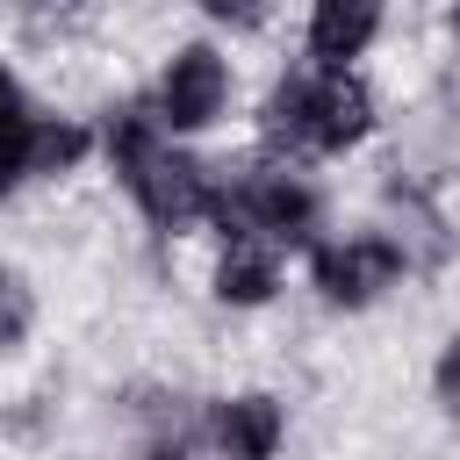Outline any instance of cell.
I'll return each instance as SVG.
<instances>
[{
	"mask_svg": "<svg viewBox=\"0 0 460 460\" xmlns=\"http://www.w3.org/2000/svg\"><path fill=\"white\" fill-rule=\"evenodd\" d=\"M438 395H446V410H460V338H453L446 359H438Z\"/></svg>",
	"mask_w": 460,
	"mask_h": 460,
	"instance_id": "7c38bea8",
	"label": "cell"
},
{
	"mask_svg": "<svg viewBox=\"0 0 460 460\" xmlns=\"http://www.w3.org/2000/svg\"><path fill=\"white\" fill-rule=\"evenodd\" d=\"M309 266H316V288H323L331 302L359 309V302H374V295L410 266V252H402L395 237H345V244H323Z\"/></svg>",
	"mask_w": 460,
	"mask_h": 460,
	"instance_id": "277c9868",
	"label": "cell"
},
{
	"mask_svg": "<svg viewBox=\"0 0 460 460\" xmlns=\"http://www.w3.org/2000/svg\"><path fill=\"white\" fill-rule=\"evenodd\" d=\"M29 101H22V86H14V72L0 65V194L29 172Z\"/></svg>",
	"mask_w": 460,
	"mask_h": 460,
	"instance_id": "9c48e42d",
	"label": "cell"
},
{
	"mask_svg": "<svg viewBox=\"0 0 460 460\" xmlns=\"http://www.w3.org/2000/svg\"><path fill=\"white\" fill-rule=\"evenodd\" d=\"M151 460H187V446L172 438V446H151Z\"/></svg>",
	"mask_w": 460,
	"mask_h": 460,
	"instance_id": "4fadbf2b",
	"label": "cell"
},
{
	"mask_svg": "<svg viewBox=\"0 0 460 460\" xmlns=\"http://www.w3.org/2000/svg\"><path fill=\"white\" fill-rule=\"evenodd\" d=\"M374 29H381V14L367 0H323L309 14V58H316V72H345V58H359Z\"/></svg>",
	"mask_w": 460,
	"mask_h": 460,
	"instance_id": "8992f818",
	"label": "cell"
},
{
	"mask_svg": "<svg viewBox=\"0 0 460 460\" xmlns=\"http://www.w3.org/2000/svg\"><path fill=\"white\" fill-rule=\"evenodd\" d=\"M223 93H230V72L208 43H187L165 79H158V129H201L223 115Z\"/></svg>",
	"mask_w": 460,
	"mask_h": 460,
	"instance_id": "5b68a950",
	"label": "cell"
},
{
	"mask_svg": "<svg viewBox=\"0 0 460 460\" xmlns=\"http://www.w3.org/2000/svg\"><path fill=\"white\" fill-rule=\"evenodd\" d=\"M216 295H223V302H237V309L266 302V295H273V252H266V244L230 237V252H223V266H216Z\"/></svg>",
	"mask_w": 460,
	"mask_h": 460,
	"instance_id": "ba28073f",
	"label": "cell"
},
{
	"mask_svg": "<svg viewBox=\"0 0 460 460\" xmlns=\"http://www.w3.org/2000/svg\"><path fill=\"white\" fill-rule=\"evenodd\" d=\"M108 151H115V172L129 180V194L144 201V216H151L158 230H180V223H194V216H208V208H216L208 172L165 144L158 115L122 108V115L108 122Z\"/></svg>",
	"mask_w": 460,
	"mask_h": 460,
	"instance_id": "6da1fadb",
	"label": "cell"
},
{
	"mask_svg": "<svg viewBox=\"0 0 460 460\" xmlns=\"http://www.w3.org/2000/svg\"><path fill=\"white\" fill-rule=\"evenodd\" d=\"M29 323H36V302H29V280L0 266V352H14V345L29 338Z\"/></svg>",
	"mask_w": 460,
	"mask_h": 460,
	"instance_id": "8fae6325",
	"label": "cell"
},
{
	"mask_svg": "<svg viewBox=\"0 0 460 460\" xmlns=\"http://www.w3.org/2000/svg\"><path fill=\"white\" fill-rule=\"evenodd\" d=\"M453 36H460V7H453Z\"/></svg>",
	"mask_w": 460,
	"mask_h": 460,
	"instance_id": "5bb4252c",
	"label": "cell"
},
{
	"mask_svg": "<svg viewBox=\"0 0 460 460\" xmlns=\"http://www.w3.org/2000/svg\"><path fill=\"white\" fill-rule=\"evenodd\" d=\"M223 230H237L244 244L266 237V244H302L316 230V194L288 172H244L237 187H216V208H208Z\"/></svg>",
	"mask_w": 460,
	"mask_h": 460,
	"instance_id": "3957f363",
	"label": "cell"
},
{
	"mask_svg": "<svg viewBox=\"0 0 460 460\" xmlns=\"http://www.w3.org/2000/svg\"><path fill=\"white\" fill-rule=\"evenodd\" d=\"M216 446L223 460H273L280 446V402L273 395H237L216 410Z\"/></svg>",
	"mask_w": 460,
	"mask_h": 460,
	"instance_id": "52a82bcc",
	"label": "cell"
},
{
	"mask_svg": "<svg viewBox=\"0 0 460 460\" xmlns=\"http://www.w3.org/2000/svg\"><path fill=\"white\" fill-rule=\"evenodd\" d=\"M374 129V93L352 72H295L266 93L273 151H345Z\"/></svg>",
	"mask_w": 460,
	"mask_h": 460,
	"instance_id": "7a4b0ae2",
	"label": "cell"
},
{
	"mask_svg": "<svg viewBox=\"0 0 460 460\" xmlns=\"http://www.w3.org/2000/svg\"><path fill=\"white\" fill-rule=\"evenodd\" d=\"M86 129L79 122H29V172H58V165H72V158H86Z\"/></svg>",
	"mask_w": 460,
	"mask_h": 460,
	"instance_id": "30bf717a",
	"label": "cell"
}]
</instances>
